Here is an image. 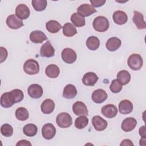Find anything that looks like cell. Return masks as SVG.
Wrapping results in <instances>:
<instances>
[{
	"instance_id": "25",
	"label": "cell",
	"mask_w": 146,
	"mask_h": 146,
	"mask_svg": "<svg viewBox=\"0 0 146 146\" xmlns=\"http://www.w3.org/2000/svg\"><path fill=\"white\" fill-rule=\"evenodd\" d=\"M77 94V90L75 86L71 84L66 86L63 90V96L66 99H73Z\"/></svg>"
},
{
	"instance_id": "30",
	"label": "cell",
	"mask_w": 146,
	"mask_h": 146,
	"mask_svg": "<svg viewBox=\"0 0 146 146\" xmlns=\"http://www.w3.org/2000/svg\"><path fill=\"white\" fill-rule=\"evenodd\" d=\"M86 46L88 49L95 51L99 48L100 46V40L96 36H91L87 39Z\"/></svg>"
},
{
	"instance_id": "11",
	"label": "cell",
	"mask_w": 146,
	"mask_h": 146,
	"mask_svg": "<svg viewBox=\"0 0 146 146\" xmlns=\"http://www.w3.org/2000/svg\"><path fill=\"white\" fill-rule=\"evenodd\" d=\"M40 55L42 57L50 58L55 55V49L51 45L50 41L45 42L41 47Z\"/></svg>"
},
{
	"instance_id": "37",
	"label": "cell",
	"mask_w": 146,
	"mask_h": 146,
	"mask_svg": "<svg viewBox=\"0 0 146 146\" xmlns=\"http://www.w3.org/2000/svg\"><path fill=\"white\" fill-rule=\"evenodd\" d=\"M122 86V84L117 79H114L111 82L110 89L113 93H118L121 90Z\"/></svg>"
},
{
	"instance_id": "17",
	"label": "cell",
	"mask_w": 146,
	"mask_h": 146,
	"mask_svg": "<svg viewBox=\"0 0 146 146\" xmlns=\"http://www.w3.org/2000/svg\"><path fill=\"white\" fill-rule=\"evenodd\" d=\"M133 22L138 29H145L146 28V23L144 20L143 15L139 11L135 10L133 11Z\"/></svg>"
},
{
	"instance_id": "16",
	"label": "cell",
	"mask_w": 146,
	"mask_h": 146,
	"mask_svg": "<svg viewBox=\"0 0 146 146\" xmlns=\"http://www.w3.org/2000/svg\"><path fill=\"white\" fill-rule=\"evenodd\" d=\"M102 113L106 117L113 118L117 113V109L113 104H107L102 108Z\"/></svg>"
},
{
	"instance_id": "32",
	"label": "cell",
	"mask_w": 146,
	"mask_h": 146,
	"mask_svg": "<svg viewBox=\"0 0 146 146\" xmlns=\"http://www.w3.org/2000/svg\"><path fill=\"white\" fill-rule=\"evenodd\" d=\"M38 131L37 127L33 124H27L23 128V132L25 135L28 137L34 136Z\"/></svg>"
},
{
	"instance_id": "3",
	"label": "cell",
	"mask_w": 146,
	"mask_h": 146,
	"mask_svg": "<svg viewBox=\"0 0 146 146\" xmlns=\"http://www.w3.org/2000/svg\"><path fill=\"white\" fill-rule=\"evenodd\" d=\"M56 122L59 127L66 128L72 125V120L70 114L67 112H62L57 115Z\"/></svg>"
},
{
	"instance_id": "33",
	"label": "cell",
	"mask_w": 146,
	"mask_h": 146,
	"mask_svg": "<svg viewBox=\"0 0 146 146\" xmlns=\"http://www.w3.org/2000/svg\"><path fill=\"white\" fill-rule=\"evenodd\" d=\"M15 116L17 119L21 121H25L29 118V113L26 108L21 107L16 110Z\"/></svg>"
},
{
	"instance_id": "40",
	"label": "cell",
	"mask_w": 146,
	"mask_h": 146,
	"mask_svg": "<svg viewBox=\"0 0 146 146\" xmlns=\"http://www.w3.org/2000/svg\"><path fill=\"white\" fill-rule=\"evenodd\" d=\"M0 52H1V63H2L5 61L7 57V51L6 48L1 47H0Z\"/></svg>"
},
{
	"instance_id": "42",
	"label": "cell",
	"mask_w": 146,
	"mask_h": 146,
	"mask_svg": "<svg viewBox=\"0 0 146 146\" xmlns=\"http://www.w3.org/2000/svg\"><path fill=\"white\" fill-rule=\"evenodd\" d=\"M139 134L142 138H145L146 133H145V127L143 125L139 129Z\"/></svg>"
},
{
	"instance_id": "21",
	"label": "cell",
	"mask_w": 146,
	"mask_h": 146,
	"mask_svg": "<svg viewBox=\"0 0 146 146\" xmlns=\"http://www.w3.org/2000/svg\"><path fill=\"white\" fill-rule=\"evenodd\" d=\"M112 18L114 22L119 25L125 24L128 20L127 14L121 10H117L114 12L112 15Z\"/></svg>"
},
{
	"instance_id": "15",
	"label": "cell",
	"mask_w": 146,
	"mask_h": 146,
	"mask_svg": "<svg viewBox=\"0 0 146 146\" xmlns=\"http://www.w3.org/2000/svg\"><path fill=\"white\" fill-rule=\"evenodd\" d=\"M107 92L103 89H98L95 90L92 94V100L96 103H102L107 98Z\"/></svg>"
},
{
	"instance_id": "24",
	"label": "cell",
	"mask_w": 146,
	"mask_h": 146,
	"mask_svg": "<svg viewBox=\"0 0 146 146\" xmlns=\"http://www.w3.org/2000/svg\"><path fill=\"white\" fill-rule=\"evenodd\" d=\"M40 108L43 113L50 114L53 112L55 108V103L52 100L47 99L42 102Z\"/></svg>"
},
{
	"instance_id": "38",
	"label": "cell",
	"mask_w": 146,
	"mask_h": 146,
	"mask_svg": "<svg viewBox=\"0 0 146 146\" xmlns=\"http://www.w3.org/2000/svg\"><path fill=\"white\" fill-rule=\"evenodd\" d=\"M11 92L14 96L15 103L21 102L24 98L23 92L22 90L19 89H14L11 91Z\"/></svg>"
},
{
	"instance_id": "36",
	"label": "cell",
	"mask_w": 146,
	"mask_h": 146,
	"mask_svg": "<svg viewBox=\"0 0 146 146\" xmlns=\"http://www.w3.org/2000/svg\"><path fill=\"white\" fill-rule=\"evenodd\" d=\"M1 132L5 137H10L13 133V128L11 125L5 124L1 127Z\"/></svg>"
},
{
	"instance_id": "23",
	"label": "cell",
	"mask_w": 146,
	"mask_h": 146,
	"mask_svg": "<svg viewBox=\"0 0 146 146\" xmlns=\"http://www.w3.org/2000/svg\"><path fill=\"white\" fill-rule=\"evenodd\" d=\"M121 40L116 37H112L108 39L106 46L110 51H115L117 50L121 46Z\"/></svg>"
},
{
	"instance_id": "7",
	"label": "cell",
	"mask_w": 146,
	"mask_h": 146,
	"mask_svg": "<svg viewBox=\"0 0 146 146\" xmlns=\"http://www.w3.org/2000/svg\"><path fill=\"white\" fill-rule=\"evenodd\" d=\"M42 133L43 137L46 140L52 139L56 134V128L53 124L47 123L44 124L42 128Z\"/></svg>"
},
{
	"instance_id": "19",
	"label": "cell",
	"mask_w": 146,
	"mask_h": 146,
	"mask_svg": "<svg viewBox=\"0 0 146 146\" xmlns=\"http://www.w3.org/2000/svg\"><path fill=\"white\" fill-rule=\"evenodd\" d=\"M98 80V76L93 72L86 73L82 78L83 83L87 86H94Z\"/></svg>"
},
{
	"instance_id": "22",
	"label": "cell",
	"mask_w": 146,
	"mask_h": 146,
	"mask_svg": "<svg viewBox=\"0 0 146 146\" xmlns=\"http://www.w3.org/2000/svg\"><path fill=\"white\" fill-rule=\"evenodd\" d=\"M133 110V104L128 100H121L119 104V111L121 114L130 113Z\"/></svg>"
},
{
	"instance_id": "13",
	"label": "cell",
	"mask_w": 146,
	"mask_h": 146,
	"mask_svg": "<svg viewBox=\"0 0 146 146\" xmlns=\"http://www.w3.org/2000/svg\"><path fill=\"white\" fill-rule=\"evenodd\" d=\"M92 123L94 128L98 131H102L104 130L108 125L107 121L98 115L92 117Z\"/></svg>"
},
{
	"instance_id": "35",
	"label": "cell",
	"mask_w": 146,
	"mask_h": 146,
	"mask_svg": "<svg viewBox=\"0 0 146 146\" xmlns=\"http://www.w3.org/2000/svg\"><path fill=\"white\" fill-rule=\"evenodd\" d=\"M32 5L37 11H42L46 9L47 6V1L46 0H33Z\"/></svg>"
},
{
	"instance_id": "9",
	"label": "cell",
	"mask_w": 146,
	"mask_h": 146,
	"mask_svg": "<svg viewBox=\"0 0 146 146\" xmlns=\"http://www.w3.org/2000/svg\"><path fill=\"white\" fill-rule=\"evenodd\" d=\"M27 92L31 98L33 99H38L42 96L43 91L42 87L39 84H32L29 87Z\"/></svg>"
},
{
	"instance_id": "14",
	"label": "cell",
	"mask_w": 146,
	"mask_h": 146,
	"mask_svg": "<svg viewBox=\"0 0 146 146\" xmlns=\"http://www.w3.org/2000/svg\"><path fill=\"white\" fill-rule=\"evenodd\" d=\"M77 12L83 17H88L92 14L96 13L97 11L91 5L84 3L81 5L78 8Z\"/></svg>"
},
{
	"instance_id": "41",
	"label": "cell",
	"mask_w": 146,
	"mask_h": 146,
	"mask_svg": "<svg viewBox=\"0 0 146 146\" xmlns=\"http://www.w3.org/2000/svg\"><path fill=\"white\" fill-rule=\"evenodd\" d=\"M17 146H18V145H30L31 146V144L27 140H20L19 142H18L16 144Z\"/></svg>"
},
{
	"instance_id": "29",
	"label": "cell",
	"mask_w": 146,
	"mask_h": 146,
	"mask_svg": "<svg viewBox=\"0 0 146 146\" xmlns=\"http://www.w3.org/2000/svg\"><path fill=\"white\" fill-rule=\"evenodd\" d=\"M71 21L73 23V24L78 27L84 26L86 25V21L84 17L82 16L78 13H75L71 15Z\"/></svg>"
},
{
	"instance_id": "8",
	"label": "cell",
	"mask_w": 146,
	"mask_h": 146,
	"mask_svg": "<svg viewBox=\"0 0 146 146\" xmlns=\"http://www.w3.org/2000/svg\"><path fill=\"white\" fill-rule=\"evenodd\" d=\"M72 111L77 116H87L88 115L87 106L82 102H76L72 106Z\"/></svg>"
},
{
	"instance_id": "26",
	"label": "cell",
	"mask_w": 146,
	"mask_h": 146,
	"mask_svg": "<svg viewBox=\"0 0 146 146\" xmlns=\"http://www.w3.org/2000/svg\"><path fill=\"white\" fill-rule=\"evenodd\" d=\"M45 73L48 78H56L58 76L60 73L59 68L55 64H50L46 67Z\"/></svg>"
},
{
	"instance_id": "27",
	"label": "cell",
	"mask_w": 146,
	"mask_h": 146,
	"mask_svg": "<svg viewBox=\"0 0 146 146\" xmlns=\"http://www.w3.org/2000/svg\"><path fill=\"white\" fill-rule=\"evenodd\" d=\"M62 29L63 33L66 36L71 37L77 34L76 27L71 23H66L62 27Z\"/></svg>"
},
{
	"instance_id": "10",
	"label": "cell",
	"mask_w": 146,
	"mask_h": 146,
	"mask_svg": "<svg viewBox=\"0 0 146 146\" xmlns=\"http://www.w3.org/2000/svg\"><path fill=\"white\" fill-rule=\"evenodd\" d=\"M1 105L4 108H10L15 103V99L11 91L3 93L1 96Z\"/></svg>"
},
{
	"instance_id": "28",
	"label": "cell",
	"mask_w": 146,
	"mask_h": 146,
	"mask_svg": "<svg viewBox=\"0 0 146 146\" xmlns=\"http://www.w3.org/2000/svg\"><path fill=\"white\" fill-rule=\"evenodd\" d=\"M46 27L47 31L51 33H56L62 28L61 25L55 20L48 21L46 24Z\"/></svg>"
},
{
	"instance_id": "5",
	"label": "cell",
	"mask_w": 146,
	"mask_h": 146,
	"mask_svg": "<svg viewBox=\"0 0 146 146\" xmlns=\"http://www.w3.org/2000/svg\"><path fill=\"white\" fill-rule=\"evenodd\" d=\"M63 60L68 64H72L75 62L77 55L74 50L70 48H65L63 50L61 54Z\"/></svg>"
},
{
	"instance_id": "4",
	"label": "cell",
	"mask_w": 146,
	"mask_h": 146,
	"mask_svg": "<svg viewBox=\"0 0 146 146\" xmlns=\"http://www.w3.org/2000/svg\"><path fill=\"white\" fill-rule=\"evenodd\" d=\"M23 70L29 75L37 74L39 71V63L34 59H28L24 63Z\"/></svg>"
},
{
	"instance_id": "6",
	"label": "cell",
	"mask_w": 146,
	"mask_h": 146,
	"mask_svg": "<svg viewBox=\"0 0 146 146\" xmlns=\"http://www.w3.org/2000/svg\"><path fill=\"white\" fill-rule=\"evenodd\" d=\"M6 22L7 26L11 29H18L24 25L22 21L15 14H12L8 16Z\"/></svg>"
},
{
	"instance_id": "1",
	"label": "cell",
	"mask_w": 146,
	"mask_h": 146,
	"mask_svg": "<svg viewBox=\"0 0 146 146\" xmlns=\"http://www.w3.org/2000/svg\"><path fill=\"white\" fill-rule=\"evenodd\" d=\"M92 25L95 31L102 33L108 29L110 23L106 17L104 16H98L94 19Z\"/></svg>"
},
{
	"instance_id": "12",
	"label": "cell",
	"mask_w": 146,
	"mask_h": 146,
	"mask_svg": "<svg viewBox=\"0 0 146 146\" xmlns=\"http://www.w3.org/2000/svg\"><path fill=\"white\" fill-rule=\"evenodd\" d=\"M30 14L29 8L25 4L18 5L15 9V15L21 20L26 19Z\"/></svg>"
},
{
	"instance_id": "31",
	"label": "cell",
	"mask_w": 146,
	"mask_h": 146,
	"mask_svg": "<svg viewBox=\"0 0 146 146\" xmlns=\"http://www.w3.org/2000/svg\"><path fill=\"white\" fill-rule=\"evenodd\" d=\"M117 79L122 84L125 85L131 80V75L127 70H121L117 74Z\"/></svg>"
},
{
	"instance_id": "43",
	"label": "cell",
	"mask_w": 146,
	"mask_h": 146,
	"mask_svg": "<svg viewBox=\"0 0 146 146\" xmlns=\"http://www.w3.org/2000/svg\"><path fill=\"white\" fill-rule=\"evenodd\" d=\"M120 145L121 146V145H132L133 146V144L129 139H124L121 141Z\"/></svg>"
},
{
	"instance_id": "20",
	"label": "cell",
	"mask_w": 146,
	"mask_h": 146,
	"mask_svg": "<svg viewBox=\"0 0 146 146\" xmlns=\"http://www.w3.org/2000/svg\"><path fill=\"white\" fill-rule=\"evenodd\" d=\"M137 124V121L134 117H129L125 119L121 123V129L125 132L132 131Z\"/></svg>"
},
{
	"instance_id": "39",
	"label": "cell",
	"mask_w": 146,
	"mask_h": 146,
	"mask_svg": "<svg viewBox=\"0 0 146 146\" xmlns=\"http://www.w3.org/2000/svg\"><path fill=\"white\" fill-rule=\"evenodd\" d=\"M92 6L95 7H99L103 6L106 2V0H90Z\"/></svg>"
},
{
	"instance_id": "34",
	"label": "cell",
	"mask_w": 146,
	"mask_h": 146,
	"mask_svg": "<svg viewBox=\"0 0 146 146\" xmlns=\"http://www.w3.org/2000/svg\"><path fill=\"white\" fill-rule=\"evenodd\" d=\"M88 119L86 116H80L75 119V126L78 129H83L88 125Z\"/></svg>"
},
{
	"instance_id": "2",
	"label": "cell",
	"mask_w": 146,
	"mask_h": 146,
	"mask_svg": "<svg viewBox=\"0 0 146 146\" xmlns=\"http://www.w3.org/2000/svg\"><path fill=\"white\" fill-rule=\"evenodd\" d=\"M127 64L131 69L135 71L139 70L143 66V58L138 54H132L129 56Z\"/></svg>"
},
{
	"instance_id": "18",
	"label": "cell",
	"mask_w": 146,
	"mask_h": 146,
	"mask_svg": "<svg viewBox=\"0 0 146 146\" xmlns=\"http://www.w3.org/2000/svg\"><path fill=\"white\" fill-rule=\"evenodd\" d=\"M30 39L33 43H42L47 39V37L42 31L35 30L30 33Z\"/></svg>"
}]
</instances>
